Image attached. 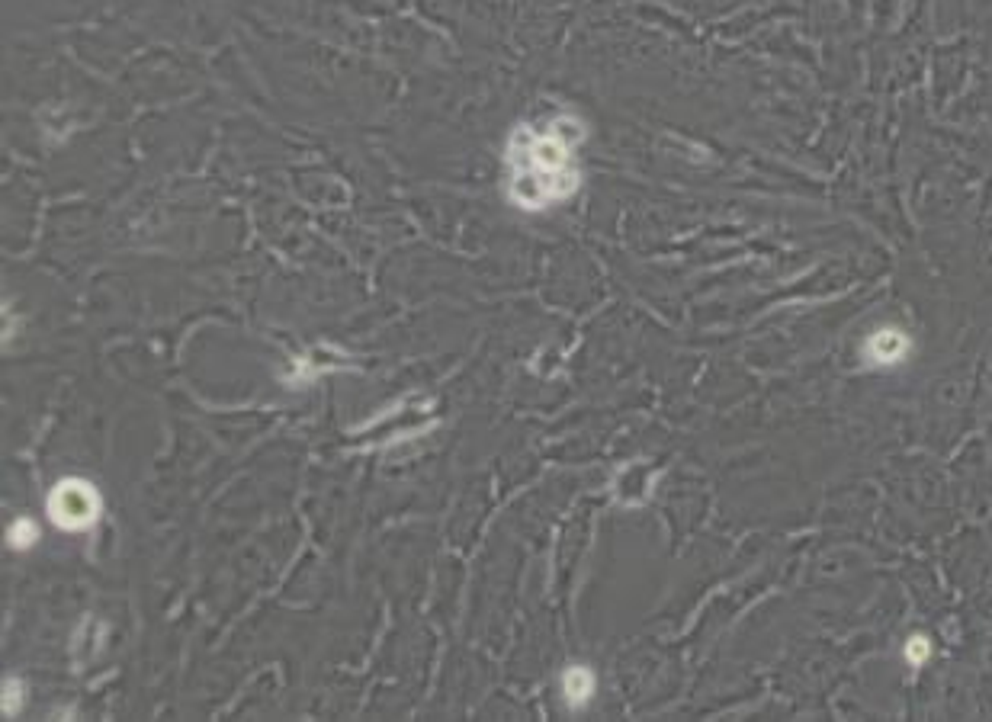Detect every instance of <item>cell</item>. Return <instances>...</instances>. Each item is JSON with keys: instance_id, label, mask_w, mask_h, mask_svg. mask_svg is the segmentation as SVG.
<instances>
[{"instance_id": "1", "label": "cell", "mask_w": 992, "mask_h": 722, "mask_svg": "<svg viewBox=\"0 0 992 722\" xmlns=\"http://www.w3.org/2000/svg\"><path fill=\"white\" fill-rule=\"evenodd\" d=\"M585 126L575 116H553L546 122H524L508 138V199L524 212H543L582 187L578 145Z\"/></svg>"}, {"instance_id": "2", "label": "cell", "mask_w": 992, "mask_h": 722, "mask_svg": "<svg viewBox=\"0 0 992 722\" xmlns=\"http://www.w3.org/2000/svg\"><path fill=\"white\" fill-rule=\"evenodd\" d=\"M45 514L58 530L84 533L100 520L103 501L87 479H61L45 498Z\"/></svg>"}, {"instance_id": "3", "label": "cell", "mask_w": 992, "mask_h": 722, "mask_svg": "<svg viewBox=\"0 0 992 722\" xmlns=\"http://www.w3.org/2000/svg\"><path fill=\"white\" fill-rule=\"evenodd\" d=\"M915 353V337L903 325H877L874 331L864 334L861 341V363L874 373H893L903 370Z\"/></svg>"}, {"instance_id": "4", "label": "cell", "mask_w": 992, "mask_h": 722, "mask_svg": "<svg viewBox=\"0 0 992 722\" xmlns=\"http://www.w3.org/2000/svg\"><path fill=\"white\" fill-rule=\"evenodd\" d=\"M562 697L572 706V710H582V706L594 697V671L588 665H572L562 674Z\"/></svg>"}, {"instance_id": "5", "label": "cell", "mask_w": 992, "mask_h": 722, "mask_svg": "<svg viewBox=\"0 0 992 722\" xmlns=\"http://www.w3.org/2000/svg\"><path fill=\"white\" fill-rule=\"evenodd\" d=\"M932 658H935V642H932V636H928V633H912V636H906V642H903V662H906V668L919 671V668H925L928 662H932Z\"/></svg>"}, {"instance_id": "6", "label": "cell", "mask_w": 992, "mask_h": 722, "mask_svg": "<svg viewBox=\"0 0 992 722\" xmlns=\"http://www.w3.org/2000/svg\"><path fill=\"white\" fill-rule=\"evenodd\" d=\"M7 540H10L13 549H20V552L33 549L36 540H39V524H36L33 517H20L17 524H13V527L7 530Z\"/></svg>"}, {"instance_id": "7", "label": "cell", "mask_w": 992, "mask_h": 722, "mask_svg": "<svg viewBox=\"0 0 992 722\" xmlns=\"http://www.w3.org/2000/svg\"><path fill=\"white\" fill-rule=\"evenodd\" d=\"M4 716H17L23 710V684L17 678H4V703H0Z\"/></svg>"}]
</instances>
